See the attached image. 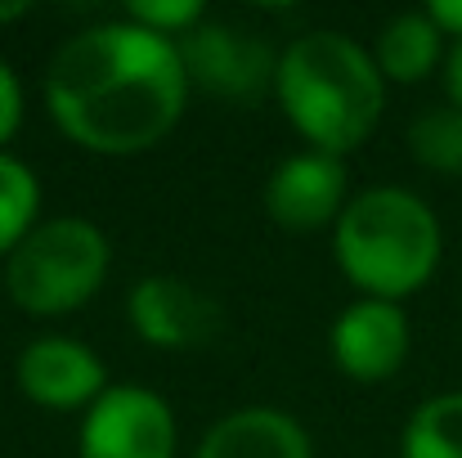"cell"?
<instances>
[{"mask_svg":"<svg viewBox=\"0 0 462 458\" xmlns=\"http://www.w3.org/2000/svg\"><path fill=\"white\" fill-rule=\"evenodd\" d=\"M189 72L180 41L140 23H99L59 45L45 104L68 140L90 153H140L166 140L184 113Z\"/></svg>","mask_w":462,"mask_h":458,"instance_id":"1","label":"cell"},{"mask_svg":"<svg viewBox=\"0 0 462 458\" xmlns=\"http://www.w3.org/2000/svg\"><path fill=\"white\" fill-rule=\"evenodd\" d=\"M274 95L288 122L319 153L359 149L386 104V77L346 32H306L279 54Z\"/></svg>","mask_w":462,"mask_h":458,"instance_id":"2","label":"cell"},{"mask_svg":"<svg viewBox=\"0 0 462 458\" xmlns=\"http://www.w3.org/2000/svg\"><path fill=\"white\" fill-rule=\"evenodd\" d=\"M332 248L346 279L364 288V297L400 302L436 275L440 220L418 193L377 184L346 202L332 229Z\"/></svg>","mask_w":462,"mask_h":458,"instance_id":"3","label":"cell"},{"mask_svg":"<svg viewBox=\"0 0 462 458\" xmlns=\"http://www.w3.org/2000/svg\"><path fill=\"white\" fill-rule=\"evenodd\" d=\"M108 261L113 252L95 220H36V229L5 257V288L32 314H68L104 288Z\"/></svg>","mask_w":462,"mask_h":458,"instance_id":"4","label":"cell"},{"mask_svg":"<svg viewBox=\"0 0 462 458\" xmlns=\"http://www.w3.org/2000/svg\"><path fill=\"white\" fill-rule=\"evenodd\" d=\"M180 59H184L189 81L234 104L261 99L265 90H274V77H279V54L270 50V41L225 18H202L193 32H184Z\"/></svg>","mask_w":462,"mask_h":458,"instance_id":"5","label":"cell"},{"mask_svg":"<svg viewBox=\"0 0 462 458\" xmlns=\"http://www.w3.org/2000/svg\"><path fill=\"white\" fill-rule=\"evenodd\" d=\"M77 458H175L171 405L135 382L108 387L86 409Z\"/></svg>","mask_w":462,"mask_h":458,"instance_id":"6","label":"cell"},{"mask_svg":"<svg viewBox=\"0 0 462 458\" xmlns=\"http://www.w3.org/2000/svg\"><path fill=\"white\" fill-rule=\"evenodd\" d=\"M265 211L274 216V225L283 229H323L337 225L346 211V166L332 153H292L283 157L270 180H265Z\"/></svg>","mask_w":462,"mask_h":458,"instance_id":"7","label":"cell"},{"mask_svg":"<svg viewBox=\"0 0 462 458\" xmlns=\"http://www.w3.org/2000/svg\"><path fill=\"white\" fill-rule=\"evenodd\" d=\"M18 387L45 409H90L108 391V373L86 341L36 337L18 355Z\"/></svg>","mask_w":462,"mask_h":458,"instance_id":"8","label":"cell"},{"mask_svg":"<svg viewBox=\"0 0 462 458\" xmlns=\"http://www.w3.org/2000/svg\"><path fill=\"white\" fill-rule=\"evenodd\" d=\"M131 323L144 341L166 351H193L220 332V305L175 275H149L131 288Z\"/></svg>","mask_w":462,"mask_h":458,"instance_id":"9","label":"cell"},{"mask_svg":"<svg viewBox=\"0 0 462 458\" xmlns=\"http://www.w3.org/2000/svg\"><path fill=\"white\" fill-rule=\"evenodd\" d=\"M332 355L341 373L359 382L391 378L409 355V319L400 302H382V297L350 302L332 323Z\"/></svg>","mask_w":462,"mask_h":458,"instance_id":"10","label":"cell"},{"mask_svg":"<svg viewBox=\"0 0 462 458\" xmlns=\"http://www.w3.org/2000/svg\"><path fill=\"white\" fill-rule=\"evenodd\" d=\"M193 458H314L306 427L279 409H238L220 418Z\"/></svg>","mask_w":462,"mask_h":458,"instance_id":"11","label":"cell"},{"mask_svg":"<svg viewBox=\"0 0 462 458\" xmlns=\"http://www.w3.org/2000/svg\"><path fill=\"white\" fill-rule=\"evenodd\" d=\"M440 36L445 32L431 23L427 9L422 14H395L382 27V36H377L373 63L391 81H422L436 68V59H440Z\"/></svg>","mask_w":462,"mask_h":458,"instance_id":"12","label":"cell"},{"mask_svg":"<svg viewBox=\"0 0 462 458\" xmlns=\"http://www.w3.org/2000/svg\"><path fill=\"white\" fill-rule=\"evenodd\" d=\"M400 458H462V391L431 396L413 409Z\"/></svg>","mask_w":462,"mask_h":458,"instance_id":"13","label":"cell"},{"mask_svg":"<svg viewBox=\"0 0 462 458\" xmlns=\"http://www.w3.org/2000/svg\"><path fill=\"white\" fill-rule=\"evenodd\" d=\"M41 211V184L27 162L0 153V257H9L32 229Z\"/></svg>","mask_w":462,"mask_h":458,"instance_id":"14","label":"cell"},{"mask_svg":"<svg viewBox=\"0 0 462 458\" xmlns=\"http://www.w3.org/2000/svg\"><path fill=\"white\" fill-rule=\"evenodd\" d=\"M409 149L427 171H445L458 175L462 171V108L445 104V108H427L413 117L409 126Z\"/></svg>","mask_w":462,"mask_h":458,"instance_id":"15","label":"cell"},{"mask_svg":"<svg viewBox=\"0 0 462 458\" xmlns=\"http://www.w3.org/2000/svg\"><path fill=\"white\" fill-rule=\"evenodd\" d=\"M131 23H140V27H149L157 36H184V32H193L202 18H207V5L202 0H131Z\"/></svg>","mask_w":462,"mask_h":458,"instance_id":"16","label":"cell"},{"mask_svg":"<svg viewBox=\"0 0 462 458\" xmlns=\"http://www.w3.org/2000/svg\"><path fill=\"white\" fill-rule=\"evenodd\" d=\"M18 122H23V86H18L14 68L0 59V145L18 131Z\"/></svg>","mask_w":462,"mask_h":458,"instance_id":"17","label":"cell"},{"mask_svg":"<svg viewBox=\"0 0 462 458\" xmlns=\"http://www.w3.org/2000/svg\"><path fill=\"white\" fill-rule=\"evenodd\" d=\"M427 14H431V23H436L440 32H454L462 41V0H431Z\"/></svg>","mask_w":462,"mask_h":458,"instance_id":"18","label":"cell"},{"mask_svg":"<svg viewBox=\"0 0 462 458\" xmlns=\"http://www.w3.org/2000/svg\"><path fill=\"white\" fill-rule=\"evenodd\" d=\"M445 90H449V104L462 108V41L449 50V59H445Z\"/></svg>","mask_w":462,"mask_h":458,"instance_id":"19","label":"cell"},{"mask_svg":"<svg viewBox=\"0 0 462 458\" xmlns=\"http://www.w3.org/2000/svg\"><path fill=\"white\" fill-rule=\"evenodd\" d=\"M18 14H27V5H23V0H14V5H0V23H9V18H18Z\"/></svg>","mask_w":462,"mask_h":458,"instance_id":"20","label":"cell"}]
</instances>
